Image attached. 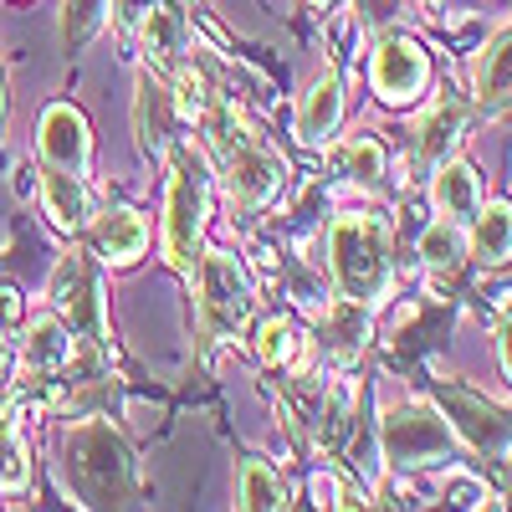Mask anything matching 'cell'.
Here are the masks:
<instances>
[{"label": "cell", "mask_w": 512, "mask_h": 512, "mask_svg": "<svg viewBox=\"0 0 512 512\" xmlns=\"http://www.w3.org/2000/svg\"><path fill=\"white\" fill-rule=\"evenodd\" d=\"M62 466L77 507H134L139 497V466L128 441L108 420H82L62 441Z\"/></svg>", "instance_id": "6da1fadb"}, {"label": "cell", "mask_w": 512, "mask_h": 512, "mask_svg": "<svg viewBox=\"0 0 512 512\" xmlns=\"http://www.w3.org/2000/svg\"><path fill=\"white\" fill-rule=\"evenodd\" d=\"M328 267L338 292L359 308H374L395 282V262H390V231L384 221L364 216V210H349L328 226Z\"/></svg>", "instance_id": "7a4b0ae2"}, {"label": "cell", "mask_w": 512, "mask_h": 512, "mask_svg": "<svg viewBox=\"0 0 512 512\" xmlns=\"http://www.w3.org/2000/svg\"><path fill=\"white\" fill-rule=\"evenodd\" d=\"M200 123L210 128V139H216L221 175H226L231 200H236V205H246V210L272 205V200H277V190H282V180H287V164H282L262 139H256L236 113H226L221 103H210Z\"/></svg>", "instance_id": "3957f363"}, {"label": "cell", "mask_w": 512, "mask_h": 512, "mask_svg": "<svg viewBox=\"0 0 512 512\" xmlns=\"http://www.w3.org/2000/svg\"><path fill=\"white\" fill-rule=\"evenodd\" d=\"M169 154V185H164V262L175 272H195L200 241H205V159L195 149H164Z\"/></svg>", "instance_id": "277c9868"}, {"label": "cell", "mask_w": 512, "mask_h": 512, "mask_svg": "<svg viewBox=\"0 0 512 512\" xmlns=\"http://www.w3.org/2000/svg\"><path fill=\"white\" fill-rule=\"evenodd\" d=\"M195 282V323H200V338L205 344H226V338H236L251 318V277L246 267L236 262L231 251H205L200 246V262L190 272Z\"/></svg>", "instance_id": "5b68a950"}, {"label": "cell", "mask_w": 512, "mask_h": 512, "mask_svg": "<svg viewBox=\"0 0 512 512\" xmlns=\"http://www.w3.org/2000/svg\"><path fill=\"white\" fill-rule=\"evenodd\" d=\"M379 446H384V461H390L395 472H420V466H446L456 436H451V420L436 405L405 400L395 410H384Z\"/></svg>", "instance_id": "8992f818"}, {"label": "cell", "mask_w": 512, "mask_h": 512, "mask_svg": "<svg viewBox=\"0 0 512 512\" xmlns=\"http://www.w3.org/2000/svg\"><path fill=\"white\" fill-rule=\"evenodd\" d=\"M52 308L57 313H67V323H72V333H82V338H108V318H103V277H98V267L88 262L82 251H72V256H62V267L52 272Z\"/></svg>", "instance_id": "52a82bcc"}, {"label": "cell", "mask_w": 512, "mask_h": 512, "mask_svg": "<svg viewBox=\"0 0 512 512\" xmlns=\"http://www.w3.org/2000/svg\"><path fill=\"white\" fill-rule=\"evenodd\" d=\"M369 77H374V93L384 103H415L425 93V82H431V62H425V52L410 36H384L374 47Z\"/></svg>", "instance_id": "ba28073f"}, {"label": "cell", "mask_w": 512, "mask_h": 512, "mask_svg": "<svg viewBox=\"0 0 512 512\" xmlns=\"http://www.w3.org/2000/svg\"><path fill=\"white\" fill-rule=\"evenodd\" d=\"M175 118H180V98L159 72H139L134 82V139L149 159H159L175 144Z\"/></svg>", "instance_id": "9c48e42d"}, {"label": "cell", "mask_w": 512, "mask_h": 512, "mask_svg": "<svg viewBox=\"0 0 512 512\" xmlns=\"http://www.w3.org/2000/svg\"><path fill=\"white\" fill-rule=\"evenodd\" d=\"M41 159L72 169V175H88V159H93V134H88V118H82L72 103H52L41 113Z\"/></svg>", "instance_id": "30bf717a"}, {"label": "cell", "mask_w": 512, "mask_h": 512, "mask_svg": "<svg viewBox=\"0 0 512 512\" xmlns=\"http://www.w3.org/2000/svg\"><path fill=\"white\" fill-rule=\"evenodd\" d=\"M72 364V328L52 313H41L26 323V344H21V374L26 379H47Z\"/></svg>", "instance_id": "8fae6325"}, {"label": "cell", "mask_w": 512, "mask_h": 512, "mask_svg": "<svg viewBox=\"0 0 512 512\" xmlns=\"http://www.w3.org/2000/svg\"><path fill=\"white\" fill-rule=\"evenodd\" d=\"M446 420H456V431L466 436V446H477V451H502L507 436H512V425L477 395H466V390H446Z\"/></svg>", "instance_id": "7c38bea8"}, {"label": "cell", "mask_w": 512, "mask_h": 512, "mask_svg": "<svg viewBox=\"0 0 512 512\" xmlns=\"http://www.w3.org/2000/svg\"><path fill=\"white\" fill-rule=\"evenodd\" d=\"M41 200H47V216L62 231H82L93 221V195H88V185H82V175H72V169H57V164L41 169Z\"/></svg>", "instance_id": "4fadbf2b"}, {"label": "cell", "mask_w": 512, "mask_h": 512, "mask_svg": "<svg viewBox=\"0 0 512 512\" xmlns=\"http://www.w3.org/2000/svg\"><path fill=\"white\" fill-rule=\"evenodd\" d=\"M338 123H344V88H338V77H318L297 103V139L318 149L338 134Z\"/></svg>", "instance_id": "5bb4252c"}, {"label": "cell", "mask_w": 512, "mask_h": 512, "mask_svg": "<svg viewBox=\"0 0 512 512\" xmlns=\"http://www.w3.org/2000/svg\"><path fill=\"white\" fill-rule=\"evenodd\" d=\"M139 36H144V47L154 57L159 72H175L185 62V47H190V31H185V16L175 6H164V0H154L149 16L139 21Z\"/></svg>", "instance_id": "9a60e30c"}, {"label": "cell", "mask_w": 512, "mask_h": 512, "mask_svg": "<svg viewBox=\"0 0 512 512\" xmlns=\"http://www.w3.org/2000/svg\"><path fill=\"white\" fill-rule=\"evenodd\" d=\"M472 88H477V103L482 108H497L512 98V26H502L482 57H477V72H472Z\"/></svg>", "instance_id": "2e32d148"}, {"label": "cell", "mask_w": 512, "mask_h": 512, "mask_svg": "<svg viewBox=\"0 0 512 512\" xmlns=\"http://www.w3.org/2000/svg\"><path fill=\"white\" fill-rule=\"evenodd\" d=\"M98 246H103V256H108L113 267L139 262L144 246H149V226H144V216H139V210H128V205L108 210V216L98 221Z\"/></svg>", "instance_id": "e0dca14e"}, {"label": "cell", "mask_w": 512, "mask_h": 512, "mask_svg": "<svg viewBox=\"0 0 512 512\" xmlns=\"http://www.w3.org/2000/svg\"><path fill=\"white\" fill-rule=\"evenodd\" d=\"M441 216L466 221L482 210V185H477V169L472 164H436V185H431Z\"/></svg>", "instance_id": "ac0fdd59"}, {"label": "cell", "mask_w": 512, "mask_h": 512, "mask_svg": "<svg viewBox=\"0 0 512 512\" xmlns=\"http://www.w3.org/2000/svg\"><path fill=\"white\" fill-rule=\"evenodd\" d=\"M472 251H477L482 267H502L507 256H512V205H507V200H492L482 216H477Z\"/></svg>", "instance_id": "d6986e66"}, {"label": "cell", "mask_w": 512, "mask_h": 512, "mask_svg": "<svg viewBox=\"0 0 512 512\" xmlns=\"http://www.w3.org/2000/svg\"><path fill=\"white\" fill-rule=\"evenodd\" d=\"M456 144H461V108L441 103V108L425 113V123H420V164H431V169L446 164Z\"/></svg>", "instance_id": "ffe728a7"}, {"label": "cell", "mask_w": 512, "mask_h": 512, "mask_svg": "<svg viewBox=\"0 0 512 512\" xmlns=\"http://www.w3.org/2000/svg\"><path fill=\"white\" fill-rule=\"evenodd\" d=\"M236 507H246V512L287 507V487L277 482L272 466H262V461H241V472H236Z\"/></svg>", "instance_id": "44dd1931"}, {"label": "cell", "mask_w": 512, "mask_h": 512, "mask_svg": "<svg viewBox=\"0 0 512 512\" xmlns=\"http://www.w3.org/2000/svg\"><path fill=\"white\" fill-rule=\"evenodd\" d=\"M0 487L26 492L31 487V451L16 431V415H0Z\"/></svg>", "instance_id": "7402d4cb"}, {"label": "cell", "mask_w": 512, "mask_h": 512, "mask_svg": "<svg viewBox=\"0 0 512 512\" xmlns=\"http://www.w3.org/2000/svg\"><path fill=\"white\" fill-rule=\"evenodd\" d=\"M108 21V0H62V41L67 52H82Z\"/></svg>", "instance_id": "603a6c76"}, {"label": "cell", "mask_w": 512, "mask_h": 512, "mask_svg": "<svg viewBox=\"0 0 512 512\" xmlns=\"http://www.w3.org/2000/svg\"><path fill=\"white\" fill-rule=\"evenodd\" d=\"M333 164H338V175H349L354 185H369V190L384 180V149L374 139H349L333 154Z\"/></svg>", "instance_id": "cb8c5ba5"}, {"label": "cell", "mask_w": 512, "mask_h": 512, "mask_svg": "<svg viewBox=\"0 0 512 512\" xmlns=\"http://www.w3.org/2000/svg\"><path fill=\"white\" fill-rule=\"evenodd\" d=\"M364 338H369V318H364L359 303H349V297H344V308L328 313V349L338 359H349V354L364 349Z\"/></svg>", "instance_id": "d4e9b609"}, {"label": "cell", "mask_w": 512, "mask_h": 512, "mask_svg": "<svg viewBox=\"0 0 512 512\" xmlns=\"http://www.w3.org/2000/svg\"><path fill=\"white\" fill-rule=\"evenodd\" d=\"M461 256H466V236H461V226L456 221H441V226H431V231H425L420 236V262L425 267H456L461 262Z\"/></svg>", "instance_id": "484cf974"}, {"label": "cell", "mask_w": 512, "mask_h": 512, "mask_svg": "<svg viewBox=\"0 0 512 512\" xmlns=\"http://www.w3.org/2000/svg\"><path fill=\"white\" fill-rule=\"evenodd\" d=\"M292 323L287 318H267L262 328H256V359H262L267 369H277V364H287L292 359Z\"/></svg>", "instance_id": "4316f807"}, {"label": "cell", "mask_w": 512, "mask_h": 512, "mask_svg": "<svg viewBox=\"0 0 512 512\" xmlns=\"http://www.w3.org/2000/svg\"><path fill=\"white\" fill-rule=\"evenodd\" d=\"M441 492H446V502H456V507H502V497H497L492 487H482L477 477H466V472H451Z\"/></svg>", "instance_id": "83f0119b"}, {"label": "cell", "mask_w": 512, "mask_h": 512, "mask_svg": "<svg viewBox=\"0 0 512 512\" xmlns=\"http://www.w3.org/2000/svg\"><path fill=\"white\" fill-rule=\"evenodd\" d=\"M349 436V390H333L328 405H323V425H318V441L333 451V446H344Z\"/></svg>", "instance_id": "f1b7e54d"}, {"label": "cell", "mask_w": 512, "mask_h": 512, "mask_svg": "<svg viewBox=\"0 0 512 512\" xmlns=\"http://www.w3.org/2000/svg\"><path fill=\"white\" fill-rule=\"evenodd\" d=\"M313 497H318V507H369L364 492H354L349 482H338L333 472H318L313 477Z\"/></svg>", "instance_id": "f546056e"}, {"label": "cell", "mask_w": 512, "mask_h": 512, "mask_svg": "<svg viewBox=\"0 0 512 512\" xmlns=\"http://www.w3.org/2000/svg\"><path fill=\"white\" fill-rule=\"evenodd\" d=\"M149 6H154V0H108V11H113V21L123 31H139V21L149 16Z\"/></svg>", "instance_id": "4dcf8cb0"}, {"label": "cell", "mask_w": 512, "mask_h": 512, "mask_svg": "<svg viewBox=\"0 0 512 512\" xmlns=\"http://www.w3.org/2000/svg\"><path fill=\"white\" fill-rule=\"evenodd\" d=\"M497 359H502V374L512 379V308H507L502 323H497Z\"/></svg>", "instance_id": "1f68e13d"}, {"label": "cell", "mask_w": 512, "mask_h": 512, "mask_svg": "<svg viewBox=\"0 0 512 512\" xmlns=\"http://www.w3.org/2000/svg\"><path fill=\"white\" fill-rule=\"evenodd\" d=\"M0 318H6V323L21 318V292L16 287H0Z\"/></svg>", "instance_id": "d6a6232c"}, {"label": "cell", "mask_w": 512, "mask_h": 512, "mask_svg": "<svg viewBox=\"0 0 512 512\" xmlns=\"http://www.w3.org/2000/svg\"><path fill=\"white\" fill-rule=\"evenodd\" d=\"M0 123H6V77H0Z\"/></svg>", "instance_id": "836d02e7"}, {"label": "cell", "mask_w": 512, "mask_h": 512, "mask_svg": "<svg viewBox=\"0 0 512 512\" xmlns=\"http://www.w3.org/2000/svg\"><path fill=\"white\" fill-rule=\"evenodd\" d=\"M308 6H318V11H323V6H333V0H308Z\"/></svg>", "instance_id": "e575fe53"}]
</instances>
